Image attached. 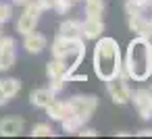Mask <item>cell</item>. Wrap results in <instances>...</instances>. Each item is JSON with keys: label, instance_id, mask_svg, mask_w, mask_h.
I'll return each mask as SVG.
<instances>
[{"label": "cell", "instance_id": "6da1fadb", "mask_svg": "<svg viewBox=\"0 0 152 139\" xmlns=\"http://www.w3.org/2000/svg\"><path fill=\"white\" fill-rule=\"evenodd\" d=\"M125 75L135 79V81H146L152 75V46L150 40L146 38H135L127 46V56H125Z\"/></svg>", "mask_w": 152, "mask_h": 139}, {"label": "cell", "instance_id": "7a4b0ae2", "mask_svg": "<svg viewBox=\"0 0 152 139\" xmlns=\"http://www.w3.org/2000/svg\"><path fill=\"white\" fill-rule=\"evenodd\" d=\"M100 42L94 48V73L98 79L108 81L113 77H117L123 69L121 62V50L117 40L113 38H98Z\"/></svg>", "mask_w": 152, "mask_h": 139}, {"label": "cell", "instance_id": "3957f363", "mask_svg": "<svg viewBox=\"0 0 152 139\" xmlns=\"http://www.w3.org/2000/svg\"><path fill=\"white\" fill-rule=\"evenodd\" d=\"M67 106L81 122H88L98 108V98L96 96H73L67 102Z\"/></svg>", "mask_w": 152, "mask_h": 139}, {"label": "cell", "instance_id": "277c9868", "mask_svg": "<svg viewBox=\"0 0 152 139\" xmlns=\"http://www.w3.org/2000/svg\"><path fill=\"white\" fill-rule=\"evenodd\" d=\"M123 77H125V71L121 69V73H119L117 77H113V79H108V81H106L108 93H110L113 102H115V104H119V106H123V104H127V102L131 100V91H129L127 81H125Z\"/></svg>", "mask_w": 152, "mask_h": 139}, {"label": "cell", "instance_id": "5b68a950", "mask_svg": "<svg viewBox=\"0 0 152 139\" xmlns=\"http://www.w3.org/2000/svg\"><path fill=\"white\" fill-rule=\"evenodd\" d=\"M83 56H86V46H83V40H75V42H73V46L67 50V54L61 58V62L65 64L67 77H69L71 73H75V69L81 64Z\"/></svg>", "mask_w": 152, "mask_h": 139}, {"label": "cell", "instance_id": "8992f818", "mask_svg": "<svg viewBox=\"0 0 152 139\" xmlns=\"http://www.w3.org/2000/svg\"><path fill=\"white\" fill-rule=\"evenodd\" d=\"M40 9L34 4V2H29V4H25V11H23V15L19 17V21H17V31L19 33H29V31H34L36 29V25H38V21H40Z\"/></svg>", "mask_w": 152, "mask_h": 139}, {"label": "cell", "instance_id": "52a82bcc", "mask_svg": "<svg viewBox=\"0 0 152 139\" xmlns=\"http://www.w3.org/2000/svg\"><path fill=\"white\" fill-rule=\"evenodd\" d=\"M131 100H133V104H135L140 116H142L144 120H150V118H152V100H150L148 89H137V91H133V93H131Z\"/></svg>", "mask_w": 152, "mask_h": 139}, {"label": "cell", "instance_id": "ba28073f", "mask_svg": "<svg viewBox=\"0 0 152 139\" xmlns=\"http://www.w3.org/2000/svg\"><path fill=\"white\" fill-rule=\"evenodd\" d=\"M129 29L135 31L140 38H152V21L144 15H129Z\"/></svg>", "mask_w": 152, "mask_h": 139}, {"label": "cell", "instance_id": "9c48e42d", "mask_svg": "<svg viewBox=\"0 0 152 139\" xmlns=\"http://www.w3.org/2000/svg\"><path fill=\"white\" fill-rule=\"evenodd\" d=\"M104 31V23L102 19H86L81 23V38L86 40H98Z\"/></svg>", "mask_w": 152, "mask_h": 139}, {"label": "cell", "instance_id": "30bf717a", "mask_svg": "<svg viewBox=\"0 0 152 139\" xmlns=\"http://www.w3.org/2000/svg\"><path fill=\"white\" fill-rule=\"evenodd\" d=\"M46 44H48V40H46L42 33H36V31L25 33V42H23V46H25V50H27L29 54H40V52L46 48Z\"/></svg>", "mask_w": 152, "mask_h": 139}, {"label": "cell", "instance_id": "8fae6325", "mask_svg": "<svg viewBox=\"0 0 152 139\" xmlns=\"http://www.w3.org/2000/svg\"><path fill=\"white\" fill-rule=\"evenodd\" d=\"M23 131V120L17 116H9L4 120H0V135L4 137H15Z\"/></svg>", "mask_w": 152, "mask_h": 139}, {"label": "cell", "instance_id": "7c38bea8", "mask_svg": "<svg viewBox=\"0 0 152 139\" xmlns=\"http://www.w3.org/2000/svg\"><path fill=\"white\" fill-rule=\"evenodd\" d=\"M58 35H63L67 40H81V23L73 21V19L63 21L61 27H58Z\"/></svg>", "mask_w": 152, "mask_h": 139}, {"label": "cell", "instance_id": "4fadbf2b", "mask_svg": "<svg viewBox=\"0 0 152 139\" xmlns=\"http://www.w3.org/2000/svg\"><path fill=\"white\" fill-rule=\"evenodd\" d=\"M52 100H54V93L50 91V87H40V89H34L29 93V102L36 108H46Z\"/></svg>", "mask_w": 152, "mask_h": 139}, {"label": "cell", "instance_id": "5bb4252c", "mask_svg": "<svg viewBox=\"0 0 152 139\" xmlns=\"http://www.w3.org/2000/svg\"><path fill=\"white\" fill-rule=\"evenodd\" d=\"M46 112H48V116H50L52 120H61V118L67 116L71 110H69L67 102H56V100H52V102L46 106Z\"/></svg>", "mask_w": 152, "mask_h": 139}, {"label": "cell", "instance_id": "9a60e30c", "mask_svg": "<svg viewBox=\"0 0 152 139\" xmlns=\"http://www.w3.org/2000/svg\"><path fill=\"white\" fill-rule=\"evenodd\" d=\"M46 75H48L50 79H65V81H67L65 64H63L58 58H54V60H50V62L46 64Z\"/></svg>", "mask_w": 152, "mask_h": 139}, {"label": "cell", "instance_id": "2e32d148", "mask_svg": "<svg viewBox=\"0 0 152 139\" xmlns=\"http://www.w3.org/2000/svg\"><path fill=\"white\" fill-rule=\"evenodd\" d=\"M73 42L75 40H67V38H63V35H58L54 42H52V54H54V58H63L65 54H67V50L73 46Z\"/></svg>", "mask_w": 152, "mask_h": 139}, {"label": "cell", "instance_id": "e0dca14e", "mask_svg": "<svg viewBox=\"0 0 152 139\" xmlns=\"http://www.w3.org/2000/svg\"><path fill=\"white\" fill-rule=\"evenodd\" d=\"M104 0H86V15L88 19H102Z\"/></svg>", "mask_w": 152, "mask_h": 139}, {"label": "cell", "instance_id": "ac0fdd59", "mask_svg": "<svg viewBox=\"0 0 152 139\" xmlns=\"http://www.w3.org/2000/svg\"><path fill=\"white\" fill-rule=\"evenodd\" d=\"M0 89H2L9 98H15L21 89V81L19 79H2L0 81Z\"/></svg>", "mask_w": 152, "mask_h": 139}, {"label": "cell", "instance_id": "d6986e66", "mask_svg": "<svg viewBox=\"0 0 152 139\" xmlns=\"http://www.w3.org/2000/svg\"><path fill=\"white\" fill-rule=\"evenodd\" d=\"M61 122H63V129H65L67 133H77V129H79V127H83V122H81L73 112H69L67 116H63V118H61Z\"/></svg>", "mask_w": 152, "mask_h": 139}, {"label": "cell", "instance_id": "ffe728a7", "mask_svg": "<svg viewBox=\"0 0 152 139\" xmlns=\"http://www.w3.org/2000/svg\"><path fill=\"white\" fill-rule=\"evenodd\" d=\"M15 60H17V54H15V50H7V52H0V73H4V71H9L13 64H15Z\"/></svg>", "mask_w": 152, "mask_h": 139}, {"label": "cell", "instance_id": "44dd1931", "mask_svg": "<svg viewBox=\"0 0 152 139\" xmlns=\"http://www.w3.org/2000/svg\"><path fill=\"white\" fill-rule=\"evenodd\" d=\"M52 135H54L52 127L50 125H44V122H40V125H36L31 129V137H52Z\"/></svg>", "mask_w": 152, "mask_h": 139}, {"label": "cell", "instance_id": "7402d4cb", "mask_svg": "<svg viewBox=\"0 0 152 139\" xmlns=\"http://www.w3.org/2000/svg\"><path fill=\"white\" fill-rule=\"evenodd\" d=\"M73 7V0H52V9L61 15H67Z\"/></svg>", "mask_w": 152, "mask_h": 139}, {"label": "cell", "instance_id": "603a6c76", "mask_svg": "<svg viewBox=\"0 0 152 139\" xmlns=\"http://www.w3.org/2000/svg\"><path fill=\"white\" fill-rule=\"evenodd\" d=\"M125 11H127V15H144V7L140 4V0H127L125 2Z\"/></svg>", "mask_w": 152, "mask_h": 139}, {"label": "cell", "instance_id": "cb8c5ba5", "mask_svg": "<svg viewBox=\"0 0 152 139\" xmlns=\"http://www.w3.org/2000/svg\"><path fill=\"white\" fill-rule=\"evenodd\" d=\"M13 15V7L11 4H4V2H0V25L7 23Z\"/></svg>", "mask_w": 152, "mask_h": 139}, {"label": "cell", "instance_id": "d4e9b609", "mask_svg": "<svg viewBox=\"0 0 152 139\" xmlns=\"http://www.w3.org/2000/svg\"><path fill=\"white\" fill-rule=\"evenodd\" d=\"M7 50H15V40L9 35H0V52H7Z\"/></svg>", "mask_w": 152, "mask_h": 139}, {"label": "cell", "instance_id": "484cf974", "mask_svg": "<svg viewBox=\"0 0 152 139\" xmlns=\"http://www.w3.org/2000/svg\"><path fill=\"white\" fill-rule=\"evenodd\" d=\"M63 85H65V79H50V91H52L54 96L63 89Z\"/></svg>", "mask_w": 152, "mask_h": 139}, {"label": "cell", "instance_id": "4316f807", "mask_svg": "<svg viewBox=\"0 0 152 139\" xmlns=\"http://www.w3.org/2000/svg\"><path fill=\"white\" fill-rule=\"evenodd\" d=\"M31 2H34L40 11H50V9H52V0H31Z\"/></svg>", "mask_w": 152, "mask_h": 139}, {"label": "cell", "instance_id": "83f0119b", "mask_svg": "<svg viewBox=\"0 0 152 139\" xmlns=\"http://www.w3.org/2000/svg\"><path fill=\"white\" fill-rule=\"evenodd\" d=\"M77 133H79L81 137H83V135H86V137H96V131H94V129H90V127H86V129H83V127H79V129H77Z\"/></svg>", "mask_w": 152, "mask_h": 139}, {"label": "cell", "instance_id": "f1b7e54d", "mask_svg": "<svg viewBox=\"0 0 152 139\" xmlns=\"http://www.w3.org/2000/svg\"><path fill=\"white\" fill-rule=\"evenodd\" d=\"M9 100H11V98H9V96H7V93H4L2 89H0V106H4V104H7Z\"/></svg>", "mask_w": 152, "mask_h": 139}, {"label": "cell", "instance_id": "f546056e", "mask_svg": "<svg viewBox=\"0 0 152 139\" xmlns=\"http://www.w3.org/2000/svg\"><path fill=\"white\" fill-rule=\"evenodd\" d=\"M137 135H140V137H148V135H150V137H152V129H142Z\"/></svg>", "mask_w": 152, "mask_h": 139}, {"label": "cell", "instance_id": "4dcf8cb0", "mask_svg": "<svg viewBox=\"0 0 152 139\" xmlns=\"http://www.w3.org/2000/svg\"><path fill=\"white\" fill-rule=\"evenodd\" d=\"M13 2H15V4H23V7H25V4H29V2H31V0H13Z\"/></svg>", "mask_w": 152, "mask_h": 139}, {"label": "cell", "instance_id": "1f68e13d", "mask_svg": "<svg viewBox=\"0 0 152 139\" xmlns=\"http://www.w3.org/2000/svg\"><path fill=\"white\" fill-rule=\"evenodd\" d=\"M148 93H150V100H152V85H150V89H148Z\"/></svg>", "mask_w": 152, "mask_h": 139}, {"label": "cell", "instance_id": "d6a6232c", "mask_svg": "<svg viewBox=\"0 0 152 139\" xmlns=\"http://www.w3.org/2000/svg\"><path fill=\"white\" fill-rule=\"evenodd\" d=\"M73 2H79V0H73Z\"/></svg>", "mask_w": 152, "mask_h": 139}]
</instances>
